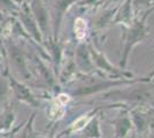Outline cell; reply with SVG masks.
Returning <instances> with one entry per match:
<instances>
[{
  "instance_id": "obj_1",
  "label": "cell",
  "mask_w": 154,
  "mask_h": 138,
  "mask_svg": "<svg viewBox=\"0 0 154 138\" xmlns=\"http://www.w3.org/2000/svg\"><path fill=\"white\" fill-rule=\"evenodd\" d=\"M86 31V22L83 19H76L75 21V33L78 39H83Z\"/></svg>"
},
{
  "instance_id": "obj_2",
  "label": "cell",
  "mask_w": 154,
  "mask_h": 138,
  "mask_svg": "<svg viewBox=\"0 0 154 138\" xmlns=\"http://www.w3.org/2000/svg\"><path fill=\"white\" fill-rule=\"evenodd\" d=\"M86 123H88V118L82 116V118H79L76 122L74 123V125H72V130H81V129H83L84 127H85Z\"/></svg>"
},
{
  "instance_id": "obj_3",
  "label": "cell",
  "mask_w": 154,
  "mask_h": 138,
  "mask_svg": "<svg viewBox=\"0 0 154 138\" xmlns=\"http://www.w3.org/2000/svg\"><path fill=\"white\" fill-rule=\"evenodd\" d=\"M57 101H58L60 105H66L68 101H69V97L67 96V94H64V93H61L60 96L58 97V99H57Z\"/></svg>"
}]
</instances>
